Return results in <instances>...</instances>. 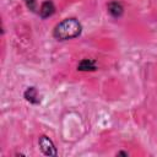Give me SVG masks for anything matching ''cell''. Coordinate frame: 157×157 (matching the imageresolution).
<instances>
[{"mask_svg":"<svg viewBox=\"0 0 157 157\" xmlns=\"http://www.w3.org/2000/svg\"><path fill=\"white\" fill-rule=\"evenodd\" d=\"M115 155L117 156H125V157H128L129 156V152H126V151H118Z\"/></svg>","mask_w":157,"mask_h":157,"instance_id":"obj_8","label":"cell"},{"mask_svg":"<svg viewBox=\"0 0 157 157\" xmlns=\"http://www.w3.org/2000/svg\"><path fill=\"white\" fill-rule=\"evenodd\" d=\"M38 146H39V150L42 151V153L44 156H49V157L50 156L52 157L58 156V150H56L54 142L47 135H40L38 137Z\"/></svg>","mask_w":157,"mask_h":157,"instance_id":"obj_2","label":"cell"},{"mask_svg":"<svg viewBox=\"0 0 157 157\" xmlns=\"http://www.w3.org/2000/svg\"><path fill=\"white\" fill-rule=\"evenodd\" d=\"M26 5V7L32 11V12H36L37 11V0H22Z\"/></svg>","mask_w":157,"mask_h":157,"instance_id":"obj_7","label":"cell"},{"mask_svg":"<svg viewBox=\"0 0 157 157\" xmlns=\"http://www.w3.org/2000/svg\"><path fill=\"white\" fill-rule=\"evenodd\" d=\"M23 98H25L28 103H31V104H33V105H38V104L40 103V96H39V93H38L37 87H34V86H28V87L25 90V92H23Z\"/></svg>","mask_w":157,"mask_h":157,"instance_id":"obj_5","label":"cell"},{"mask_svg":"<svg viewBox=\"0 0 157 157\" xmlns=\"http://www.w3.org/2000/svg\"><path fill=\"white\" fill-rule=\"evenodd\" d=\"M107 12L109 13V16L118 20V18L123 17V15H124V5L118 0L109 1L107 4Z\"/></svg>","mask_w":157,"mask_h":157,"instance_id":"obj_4","label":"cell"},{"mask_svg":"<svg viewBox=\"0 0 157 157\" xmlns=\"http://www.w3.org/2000/svg\"><path fill=\"white\" fill-rule=\"evenodd\" d=\"M82 33V25L76 17H67L55 25L53 37L56 40L65 42L80 37Z\"/></svg>","mask_w":157,"mask_h":157,"instance_id":"obj_1","label":"cell"},{"mask_svg":"<svg viewBox=\"0 0 157 157\" xmlns=\"http://www.w3.org/2000/svg\"><path fill=\"white\" fill-rule=\"evenodd\" d=\"M98 69L97 61L94 59L91 58H85L81 59L77 64V70L78 71H83V72H88V71H96Z\"/></svg>","mask_w":157,"mask_h":157,"instance_id":"obj_6","label":"cell"},{"mask_svg":"<svg viewBox=\"0 0 157 157\" xmlns=\"http://www.w3.org/2000/svg\"><path fill=\"white\" fill-rule=\"evenodd\" d=\"M55 10H56V7H55V4L53 0H44L39 6L38 15L42 20H45V18L52 17L55 13Z\"/></svg>","mask_w":157,"mask_h":157,"instance_id":"obj_3","label":"cell"}]
</instances>
